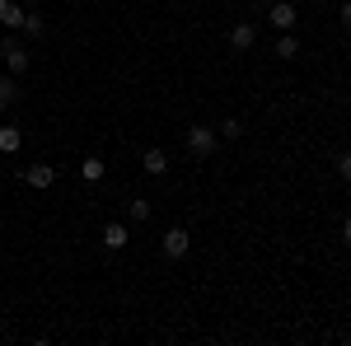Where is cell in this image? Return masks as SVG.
<instances>
[{
	"mask_svg": "<svg viewBox=\"0 0 351 346\" xmlns=\"http://www.w3.org/2000/svg\"><path fill=\"white\" fill-rule=\"evenodd\" d=\"M183 140H188V150L197 155V160H211V155H216V145H220V132H216V127L192 122L188 132H183Z\"/></svg>",
	"mask_w": 351,
	"mask_h": 346,
	"instance_id": "1",
	"label": "cell"
},
{
	"mask_svg": "<svg viewBox=\"0 0 351 346\" xmlns=\"http://www.w3.org/2000/svg\"><path fill=\"white\" fill-rule=\"evenodd\" d=\"M0 56H5V71L10 75H24L28 71V47L19 38H0Z\"/></svg>",
	"mask_w": 351,
	"mask_h": 346,
	"instance_id": "2",
	"label": "cell"
},
{
	"mask_svg": "<svg viewBox=\"0 0 351 346\" xmlns=\"http://www.w3.org/2000/svg\"><path fill=\"white\" fill-rule=\"evenodd\" d=\"M160 248H164V258H188V248H192V239H188V230L183 225H173V230H164V239H160Z\"/></svg>",
	"mask_w": 351,
	"mask_h": 346,
	"instance_id": "3",
	"label": "cell"
},
{
	"mask_svg": "<svg viewBox=\"0 0 351 346\" xmlns=\"http://www.w3.org/2000/svg\"><path fill=\"white\" fill-rule=\"evenodd\" d=\"M267 19H271V28H281V33H295V24H300V10L291 5V0H276L267 10Z\"/></svg>",
	"mask_w": 351,
	"mask_h": 346,
	"instance_id": "4",
	"label": "cell"
},
{
	"mask_svg": "<svg viewBox=\"0 0 351 346\" xmlns=\"http://www.w3.org/2000/svg\"><path fill=\"white\" fill-rule=\"evenodd\" d=\"M24 183L38 187V192H47V187L56 183V164H28V169H24Z\"/></svg>",
	"mask_w": 351,
	"mask_h": 346,
	"instance_id": "5",
	"label": "cell"
},
{
	"mask_svg": "<svg viewBox=\"0 0 351 346\" xmlns=\"http://www.w3.org/2000/svg\"><path fill=\"white\" fill-rule=\"evenodd\" d=\"M127 243H132V230H127L122 220H108V225H104V248H108V253H122Z\"/></svg>",
	"mask_w": 351,
	"mask_h": 346,
	"instance_id": "6",
	"label": "cell"
},
{
	"mask_svg": "<svg viewBox=\"0 0 351 346\" xmlns=\"http://www.w3.org/2000/svg\"><path fill=\"white\" fill-rule=\"evenodd\" d=\"M253 42H258V28L253 24H234L230 28V52H253Z\"/></svg>",
	"mask_w": 351,
	"mask_h": 346,
	"instance_id": "7",
	"label": "cell"
},
{
	"mask_svg": "<svg viewBox=\"0 0 351 346\" xmlns=\"http://www.w3.org/2000/svg\"><path fill=\"white\" fill-rule=\"evenodd\" d=\"M141 169H145L150 178H160V173H169V155H164L160 145H150V150L141 155Z\"/></svg>",
	"mask_w": 351,
	"mask_h": 346,
	"instance_id": "8",
	"label": "cell"
},
{
	"mask_svg": "<svg viewBox=\"0 0 351 346\" xmlns=\"http://www.w3.org/2000/svg\"><path fill=\"white\" fill-rule=\"evenodd\" d=\"M24 5H19V0H0V28H19L24 24Z\"/></svg>",
	"mask_w": 351,
	"mask_h": 346,
	"instance_id": "9",
	"label": "cell"
},
{
	"mask_svg": "<svg viewBox=\"0 0 351 346\" xmlns=\"http://www.w3.org/2000/svg\"><path fill=\"white\" fill-rule=\"evenodd\" d=\"M24 150V132L19 127H0V155H19Z\"/></svg>",
	"mask_w": 351,
	"mask_h": 346,
	"instance_id": "10",
	"label": "cell"
},
{
	"mask_svg": "<svg viewBox=\"0 0 351 346\" xmlns=\"http://www.w3.org/2000/svg\"><path fill=\"white\" fill-rule=\"evenodd\" d=\"M271 52L281 56V61H295V56H300V38H295V33H281V38H276V47H271Z\"/></svg>",
	"mask_w": 351,
	"mask_h": 346,
	"instance_id": "11",
	"label": "cell"
},
{
	"mask_svg": "<svg viewBox=\"0 0 351 346\" xmlns=\"http://www.w3.org/2000/svg\"><path fill=\"white\" fill-rule=\"evenodd\" d=\"M14 103H19V80L0 75V108H14Z\"/></svg>",
	"mask_w": 351,
	"mask_h": 346,
	"instance_id": "12",
	"label": "cell"
},
{
	"mask_svg": "<svg viewBox=\"0 0 351 346\" xmlns=\"http://www.w3.org/2000/svg\"><path fill=\"white\" fill-rule=\"evenodd\" d=\"M127 220H136V225L150 220V201H145V197H132V201H127Z\"/></svg>",
	"mask_w": 351,
	"mask_h": 346,
	"instance_id": "13",
	"label": "cell"
},
{
	"mask_svg": "<svg viewBox=\"0 0 351 346\" xmlns=\"http://www.w3.org/2000/svg\"><path fill=\"white\" fill-rule=\"evenodd\" d=\"M80 178H84V183H99V178H104V160H94V155H89V160L80 164Z\"/></svg>",
	"mask_w": 351,
	"mask_h": 346,
	"instance_id": "14",
	"label": "cell"
},
{
	"mask_svg": "<svg viewBox=\"0 0 351 346\" xmlns=\"http://www.w3.org/2000/svg\"><path fill=\"white\" fill-rule=\"evenodd\" d=\"M28 33V38H43V33H47V24H43V14H24V24H19Z\"/></svg>",
	"mask_w": 351,
	"mask_h": 346,
	"instance_id": "15",
	"label": "cell"
},
{
	"mask_svg": "<svg viewBox=\"0 0 351 346\" xmlns=\"http://www.w3.org/2000/svg\"><path fill=\"white\" fill-rule=\"evenodd\" d=\"M216 132L225 136V140H239V136H243V122H239V117H225V127H216Z\"/></svg>",
	"mask_w": 351,
	"mask_h": 346,
	"instance_id": "16",
	"label": "cell"
},
{
	"mask_svg": "<svg viewBox=\"0 0 351 346\" xmlns=\"http://www.w3.org/2000/svg\"><path fill=\"white\" fill-rule=\"evenodd\" d=\"M332 164H337V178H342V183H351V150H342Z\"/></svg>",
	"mask_w": 351,
	"mask_h": 346,
	"instance_id": "17",
	"label": "cell"
},
{
	"mask_svg": "<svg viewBox=\"0 0 351 346\" xmlns=\"http://www.w3.org/2000/svg\"><path fill=\"white\" fill-rule=\"evenodd\" d=\"M337 19H342V24L351 28V0H342V5H337Z\"/></svg>",
	"mask_w": 351,
	"mask_h": 346,
	"instance_id": "18",
	"label": "cell"
},
{
	"mask_svg": "<svg viewBox=\"0 0 351 346\" xmlns=\"http://www.w3.org/2000/svg\"><path fill=\"white\" fill-rule=\"evenodd\" d=\"M342 243H351V211H347V220H342Z\"/></svg>",
	"mask_w": 351,
	"mask_h": 346,
	"instance_id": "19",
	"label": "cell"
},
{
	"mask_svg": "<svg viewBox=\"0 0 351 346\" xmlns=\"http://www.w3.org/2000/svg\"><path fill=\"white\" fill-rule=\"evenodd\" d=\"M19 5H33V0H19Z\"/></svg>",
	"mask_w": 351,
	"mask_h": 346,
	"instance_id": "20",
	"label": "cell"
},
{
	"mask_svg": "<svg viewBox=\"0 0 351 346\" xmlns=\"http://www.w3.org/2000/svg\"><path fill=\"white\" fill-rule=\"evenodd\" d=\"M0 66H5V56H0Z\"/></svg>",
	"mask_w": 351,
	"mask_h": 346,
	"instance_id": "21",
	"label": "cell"
},
{
	"mask_svg": "<svg viewBox=\"0 0 351 346\" xmlns=\"http://www.w3.org/2000/svg\"><path fill=\"white\" fill-rule=\"evenodd\" d=\"M0 169H5V164H0Z\"/></svg>",
	"mask_w": 351,
	"mask_h": 346,
	"instance_id": "22",
	"label": "cell"
}]
</instances>
